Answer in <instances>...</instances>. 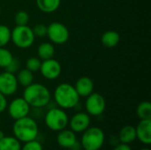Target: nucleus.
<instances>
[{
	"mask_svg": "<svg viewBox=\"0 0 151 150\" xmlns=\"http://www.w3.org/2000/svg\"><path fill=\"white\" fill-rule=\"evenodd\" d=\"M23 98L33 108H43L50 102L51 95L50 90L40 83H32L25 88Z\"/></svg>",
	"mask_w": 151,
	"mask_h": 150,
	"instance_id": "obj_1",
	"label": "nucleus"
},
{
	"mask_svg": "<svg viewBox=\"0 0 151 150\" xmlns=\"http://www.w3.org/2000/svg\"><path fill=\"white\" fill-rule=\"evenodd\" d=\"M12 132L17 140L25 143L37 139L39 128L36 121L27 116L15 120L12 126Z\"/></svg>",
	"mask_w": 151,
	"mask_h": 150,
	"instance_id": "obj_2",
	"label": "nucleus"
},
{
	"mask_svg": "<svg viewBox=\"0 0 151 150\" xmlns=\"http://www.w3.org/2000/svg\"><path fill=\"white\" fill-rule=\"evenodd\" d=\"M56 103L61 109H73L79 103L80 95L73 86L68 83L59 84L54 91Z\"/></svg>",
	"mask_w": 151,
	"mask_h": 150,
	"instance_id": "obj_3",
	"label": "nucleus"
},
{
	"mask_svg": "<svg viewBox=\"0 0 151 150\" xmlns=\"http://www.w3.org/2000/svg\"><path fill=\"white\" fill-rule=\"evenodd\" d=\"M105 135L101 128L88 127L83 132L81 146L84 150H99L103 147Z\"/></svg>",
	"mask_w": 151,
	"mask_h": 150,
	"instance_id": "obj_4",
	"label": "nucleus"
},
{
	"mask_svg": "<svg viewBox=\"0 0 151 150\" xmlns=\"http://www.w3.org/2000/svg\"><path fill=\"white\" fill-rule=\"evenodd\" d=\"M35 36L32 28L27 25L16 26L12 31H11V40L13 44L19 49H27L33 45Z\"/></svg>",
	"mask_w": 151,
	"mask_h": 150,
	"instance_id": "obj_5",
	"label": "nucleus"
},
{
	"mask_svg": "<svg viewBox=\"0 0 151 150\" xmlns=\"http://www.w3.org/2000/svg\"><path fill=\"white\" fill-rule=\"evenodd\" d=\"M44 120L48 128L55 132L65 129L69 123V118L66 112L59 108H52L48 111Z\"/></svg>",
	"mask_w": 151,
	"mask_h": 150,
	"instance_id": "obj_6",
	"label": "nucleus"
},
{
	"mask_svg": "<svg viewBox=\"0 0 151 150\" xmlns=\"http://www.w3.org/2000/svg\"><path fill=\"white\" fill-rule=\"evenodd\" d=\"M47 35L55 44L65 43L70 36L68 28L60 22H52L47 27Z\"/></svg>",
	"mask_w": 151,
	"mask_h": 150,
	"instance_id": "obj_7",
	"label": "nucleus"
},
{
	"mask_svg": "<svg viewBox=\"0 0 151 150\" xmlns=\"http://www.w3.org/2000/svg\"><path fill=\"white\" fill-rule=\"evenodd\" d=\"M87 97L88 98L85 103L87 113L89 116L95 117L102 115L106 107V103L104 96L99 93H92Z\"/></svg>",
	"mask_w": 151,
	"mask_h": 150,
	"instance_id": "obj_8",
	"label": "nucleus"
},
{
	"mask_svg": "<svg viewBox=\"0 0 151 150\" xmlns=\"http://www.w3.org/2000/svg\"><path fill=\"white\" fill-rule=\"evenodd\" d=\"M7 107L10 117L14 120L27 117L30 111V106L23 97L15 98Z\"/></svg>",
	"mask_w": 151,
	"mask_h": 150,
	"instance_id": "obj_9",
	"label": "nucleus"
},
{
	"mask_svg": "<svg viewBox=\"0 0 151 150\" xmlns=\"http://www.w3.org/2000/svg\"><path fill=\"white\" fill-rule=\"evenodd\" d=\"M18 81L15 74L4 72L0 73V93L4 95H12L18 89Z\"/></svg>",
	"mask_w": 151,
	"mask_h": 150,
	"instance_id": "obj_10",
	"label": "nucleus"
},
{
	"mask_svg": "<svg viewBox=\"0 0 151 150\" xmlns=\"http://www.w3.org/2000/svg\"><path fill=\"white\" fill-rule=\"evenodd\" d=\"M61 70L62 68L60 63L53 57L47 60H43L40 67V72L42 75L47 80L57 79L60 75Z\"/></svg>",
	"mask_w": 151,
	"mask_h": 150,
	"instance_id": "obj_11",
	"label": "nucleus"
},
{
	"mask_svg": "<svg viewBox=\"0 0 151 150\" xmlns=\"http://www.w3.org/2000/svg\"><path fill=\"white\" fill-rule=\"evenodd\" d=\"M90 116L87 112H77L71 119H69V126L73 133H83L90 126Z\"/></svg>",
	"mask_w": 151,
	"mask_h": 150,
	"instance_id": "obj_12",
	"label": "nucleus"
},
{
	"mask_svg": "<svg viewBox=\"0 0 151 150\" xmlns=\"http://www.w3.org/2000/svg\"><path fill=\"white\" fill-rule=\"evenodd\" d=\"M136 139L145 145L151 143V119H142L135 127Z\"/></svg>",
	"mask_w": 151,
	"mask_h": 150,
	"instance_id": "obj_13",
	"label": "nucleus"
},
{
	"mask_svg": "<svg viewBox=\"0 0 151 150\" xmlns=\"http://www.w3.org/2000/svg\"><path fill=\"white\" fill-rule=\"evenodd\" d=\"M76 92L80 97H87L93 93L94 90V82L88 77H81L75 83L74 87Z\"/></svg>",
	"mask_w": 151,
	"mask_h": 150,
	"instance_id": "obj_14",
	"label": "nucleus"
},
{
	"mask_svg": "<svg viewBox=\"0 0 151 150\" xmlns=\"http://www.w3.org/2000/svg\"><path fill=\"white\" fill-rule=\"evenodd\" d=\"M76 141H77V138L75 133H73L72 130L63 129L59 131L57 136V142L63 149H69L71 147H73L75 144Z\"/></svg>",
	"mask_w": 151,
	"mask_h": 150,
	"instance_id": "obj_15",
	"label": "nucleus"
},
{
	"mask_svg": "<svg viewBox=\"0 0 151 150\" xmlns=\"http://www.w3.org/2000/svg\"><path fill=\"white\" fill-rule=\"evenodd\" d=\"M136 140V131L135 127L133 126H124L119 134V141L120 143L130 144Z\"/></svg>",
	"mask_w": 151,
	"mask_h": 150,
	"instance_id": "obj_16",
	"label": "nucleus"
},
{
	"mask_svg": "<svg viewBox=\"0 0 151 150\" xmlns=\"http://www.w3.org/2000/svg\"><path fill=\"white\" fill-rule=\"evenodd\" d=\"M119 40H120L119 34L113 30H109L104 32L101 37L102 43L107 48H113L117 46L119 42Z\"/></svg>",
	"mask_w": 151,
	"mask_h": 150,
	"instance_id": "obj_17",
	"label": "nucleus"
},
{
	"mask_svg": "<svg viewBox=\"0 0 151 150\" xmlns=\"http://www.w3.org/2000/svg\"><path fill=\"white\" fill-rule=\"evenodd\" d=\"M61 4V0H36V5L42 11L51 13L56 11Z\"/></svg>",
	"mask_w": 151,
	"mask_h": 150,
	"instance_id": "obj_18",
	"label": "nucleus"
},
{
	"mask_svg": "<svg viewBox=\"0 0 151 150\" xmlns=\"http://www.w3.org/2000/svg\"><path fill=\"white\" fill-rule=\"evenodd\" d=\"M37 54L39 58L42 60H47L52 58L55 54L54 46L50 42H42L38 47Z\"/></svg>",
	"mask_w": 151,
	"mask_h": 150,
	"instance_id": "obj_19",
	"label": "nucleus"
},
{
	"mask_svg": "<svg viewBox=\"0 0 151 150\" xmlns=\"http://www.w3.org/2000/svg\"><path fill=\"white\" fill-rule=\"evenodd\" d=\"M20 141L15 137L4 136L0 141V150H20Z\"/></svg>",
	"mask_w": 151,
	"mask_h": 150,
	"instance_id": "obj_20",
	"label": "nucleus"
},
{
	"mask_svg": "<svg viewBox=\"0 0 151 150\" xmlns=\"http://www.w3.org/2000/svg\"><path fill=\"white\" fill-rule=\"evenodd\" d=\"M18 84H19L20 86L26 88L27 86H29L30 84L33 83L34 81V74L32 72H30L29 70L26 69H22L19 70L18 72V75L16 77Z\"/></svg>",
	"mask_w": 151,
	"mask_h": 150,
	"instance_id": "obj_21",
	"label": "nucleus"
},
{
	"mask_svg": "<svg viewBox=\"0 0 151 150\" xmlns=\"http://www.w3.org/2000/svg\"><path fill=\"white\" fill-rule=\"evenodd\" d=\"M136 114L138 118L142 119H151V103L148 101L141 103L137 109Z\"/></svg>",
	"mask_w": 151,
	"mask_h": 150,
	"instance_id": "obj_22",
	"label": "nucleus"
},
{
	"mask_svg": "<svg viewBox=\"0 0 151 150\" xmlns=\"http://www.w3.org/2000/svg\"><path fill=\"white\" fill-rule=\"evenodd\" d=\"M13 59L12 54L7 49L0 47V67L5 68Z\"/></svg>",
	"mask_w": 151,
	"mask_h": 150,
	"instance_id": "obj_23",
	"label": "nucleus"
},
{
	"mask_svg": "<svg viewBox=\"0 0 151 150\" xmlns=\"http://www.w3.org/2000/svg\"><path fill=\"white\" fill-rule=\"evenodd\" d=\"M11 40V30L5 25H0V47H4Z\"/></svg>",
	"mask_w": 151,
	"mask_h": 150,
	"instance_id": "obj_24",
	"label": "nucleus"
},
{
	"mask_svg": "<svg viewBox=\"0 0 151 150\" xmlns=\"http://www.w3.org/2000/svg\"><path fill=\"white\" fill-rule=\"evenodd\" d=\"M16 26H26L29 22V15L26 11H19L14 16Z\"/></svg>",
	"mask_w": 151,
	"mask_h": 150,
	"instance_id": "obj_25",
	"label": "nucleus"
},
{
	"mask_svg": "<svg viewBox=\"0 0 151 150\" xmlns=\"http://www.w3.org/2000/svg\"><path fill=\"white\" fill-rule=\"evenodd\" d=\"M41 65H42V62L39 58L37 57H29L27 60V63H26V67L27 70H29L30 72H38L40 71V67H41Z\"/></svg>",
	"mask_w": 151,
	"mask_h": 150,
	"instance_id": "obj_26",
	"label": "nucleus"
},
{
	"mask_svg": "<svg viewBox=\"0 0 151 150\" xmlns=\"http://www.w3.org/2000/svg\"><path fill=\"white\" fill-rule=\"evenodd\" d=\"M33 33L35 34V37H44L45 35H47V26L43 25V24H37L34 27V28H32Z\"/></svg>",
	"mask_w": 151,
	"mask_h": 150,
	"instance_id": "obj_27",
	"label": "nucleus"
},
{
	"mask_svg": "<svg viewBox=\"0 0 151 150\" xmlns=\"http://www.w3.org/2000/svg\"><path fill=\"white\" fill-rule=\"evenodd\" d=\"M20 150H43V149L42 144L38 141L34 140L28 142H25V145L21 147Z\"/></svg>",
	"mask_w": 151,
	"mask_h": 150,
	"instance_id": "obj_28",
	"label": "nucleus"
},
{
	"mask_svg": "<svg viewBox=\"0 0 151 150\" xmlns=\"http://www.w3.org/2000/svg\"><path fill=\"white\" fill-rule=\"evenodd\" d=\"M19 65H20V63H19V61L18 60V59H15L14 57H13V59L12 60V62L4 68L5 69V71L6 72H11V73H15L17 71H19Z\"/></svg>",
	"mask_w": 151,
	"mask_h": 150,
	"instance_id": "obj_29",
	"label": "nucleus"
},
{
	"mask_svg": "<svg viewBox=\"0 0 151 150\" xmlns=\"http://www.w3.org/2000/svg\"><path fill=\"white\" fill-rule=\"evenodd\" d=\"M7 108V100L5 95L0 93V113L4 111Z\"/></svg>",
	"mask_w": 151,
	"mask_h": 150,
	"instance_id": "obj_30",
	"label": "nucleus"
},
{
	"mask_svg": "<svg viewBox=\"0 0 151 150\" xmlns=\"http://www.w3.org/2000/svg\"><path fill=\"white\" fill-rule=\"evenodd\" d=\"M113 150H132L131 147L129 146V144H125V143H119V145H117Z\"/></svg>",
	"mask_w": 151,
	"mask_h": 150,
	"instance_id": "obj_31",
	"label": "nucleus"
},
{
	"mask_svg": "<svg viewBox=\"0 0 151 150\" xmlns=\"http://www.w3.org/2000/svg\"><path fill=\"white\" fill-rule=\"evenodd\" d=\"M81 144L78 142V141H76L75 142V144L73 146V147H71L69 150H80L81 149Z\"/></svg>",
	"mask_w": 151,
	"mask_h": 150,
	"instance_id": "obj_32",
	"label": "nucleus"
},
{
	"mask_svg": "<svg viewBox=\"0 0 151 150\" xmlns=\"http://www.w3.org/2000/svg\"><path fill=\"white\" fill-rule=\"evenodd\" d=\"M4 137V133H3V131L0 130V141H1Z\"/></svg>",
	"mask_w": 151,
	"mask_h": 150,
	"instance_id": "obj_33",
	"label": "nucleus"
},
{
	"mask_svg": "<svg viewBox=\"0 0 151 150\" xmlns=\"http://www.w3.org/2000/svg\"><path fill=\"white\" fill-rule=\"evenodd\" d=\"M140 150H150V149H140Z\"/></svg>",
	"mask_w": 151,
	"mask_h": 150,
	"instance_id": "obj_34",
	"label": "nucleus"
},
{
	"mask_svg": "<svg viewBox=\"0 0 151 150\" xmlns=\"http://www.w3.org/2000/svg\"><path fill=\"white\" fill-rule=\"evenodd\" d=\"M0 14H1V7H0Z\"/></svg>",
	"mask_w": 151,
	"mask_h": 150,
	"instance_id": "obj_35",
	"label": "nucleus"
},
{
	"mask_svg": "<svg viewBox=\"0 0 151 150\" xmlns=\"http://www.w3.org/2000/svg\"><path fill=\"white\" fill-rule=\"evenodd\" d=\"M0 122H1V118H0Z\"/></svg>",
	"mask_w": 151,
	"mask_h": 150,
	"instance_id": "obj_36",
	"label": "nucleus"
},
{
	"mask_svg": "<svg viewBox=\"0 0 151 150\" xmlns=\"http://www.w3.org/2000/svg\"><path fill=\"white\" fill-rule=\"evenodd\" d=\"M0 73H1V72H0Z\"/></svg>",
	"mask_w": 151,
	"mask_h": 150,
	"instance_id": "obj_37",
	"label": "nucleus"
}]
</instances>
